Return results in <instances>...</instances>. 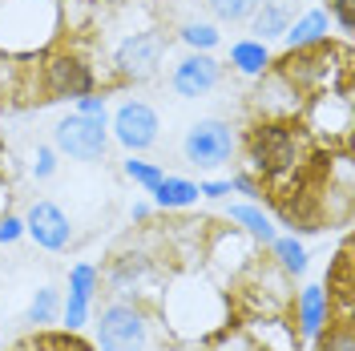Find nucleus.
<instances>
[{
  "label": "nucleus",
  "mask_w": 355,
  "mask_h": 351,
  "mask_svg": "<svg viewBox=\"0 0 355 351\" xmlns=\"http://www.w3.org/2000/svg\"><path fill=\"white\" fill-rule=\"evenodd\" d=\"M73 113H85V117H105V97L85 93V97H77V110H73Z\"/></svg>",
  "instance_id": "obj_31"
},
{
  "label": "nucleus",
  "mask_w": 355,
  "mask_h": 351,
  "mask_svg": "<svg viewBox=\"0 0 355 351\" xmlns=\"http://www.w3.org/2000/svg\"><path fill=\"white\" fill-rule=\"evenodd\" d=\"M97 89V73L89 65L81 53H73V49H61V53H53L49 61H44V93H49V101H65V97H85Z\"/></svg>",
  "instance_id": "obj_6"
},
{
  "label": "nucleus",
  "mask_w": 355,
  "mask_h": 351,
  "mask_svg": "<svg viewBox=\"0 0 355 351\" xmlns=\"http://www.w3.org/2000/svg\"><path fill=\"white\" fill-rule=\"evenodd\" d=\"M157 113L146 105V101H125V105H117L113 113V137L130 150V154H141V150H150L157 142Z\"/></svg>",
  "instance_id": "obj_10"
},
{
  "label": "nucleus",
  "mask_w": 355,
  "mask_h": 351,
  "mask_svg": "<svg viewBox=\"0 0 355 351\" xmlns=\"http://www.w3.org/2000/svg\"><path fill=\"white\" fill-rule=\"evenodd\" d=\"M24 323L37 327V331H49L53 323H61V291L57 286H41L33 295L28 311H24Z\"/></svg>",
  "instance_id": "obj_20"
},
{
  "label": "nucleus",
  "mask_w": 355,
  "mask_h": 351,
  "mask_svg": "<svg viewBox=\"0 0 355 351\" xmlns=\"http://www.w3.org/2000/svg\"><path fill=\"white\" fill-rule=\"evenodd\" d=\"M57 33V0H0V49L37 53Z\"/></svg>",
  "instance_id": "obj_2"
},
{
  "label": "nucleus",
  "mask_w": 355,
  "mask_h": 351,
  "mask_svg": "<svg viewBox=\"0 0 355 351\" xmlns=\"http://www.w3.org/2000/svg\"><path fill=\"white\" fill-rule=\"evenodd\" d=\"M150 194H154L157 210H186V206H194V202H198V182L166 174L154 190H150Z\"/></svg>",
  "instance_id": "obj_16"
},
{
  "label": "nucleus",
  "mask_w": 355,
  "mask_h": 351,
  "mask_svg": "<svg viewBox=\"0 0 355 351\" xmlns=\"http://www.w3.org/2000/svg\"><path fill=\"white\" fill-rule=\"evenodd\" d=\"M283 41H287V49H311V44L331 41V17L323 8H311V12H303L287 24Z\"/></svg>",
  "instance_id": "obj_14"
},
{
  "label": "nucleus",
  "mask_w": 355,
  "mask_h": 351,
  "mask_svg": "<svg viewBox=\"0 0 355 351\" xmlns=\"http://www.w3.org/2000/svg\"><path fill=\"white\" fill-rule=\"evenodd\" d=\"M230 65H234V73H243V77H266L275 61H270L266 41H234L230 44Z\"/></svg>",
  "instance_id": "obj_17"
},
{
  "label": "nucleus",
  "mask_w": 355,
  "mask_h": 351,
  "mask_svg": "<svg viewBox=\"0 0 355 351\" xmlns=\"http://www.w3.org/2000/svg\"><path fill=\"white\" fill-rule=\"evenodd\" d=\"M24 234V219H17V214H0V242L8 246V242H17Z\"/></svg>",
  "instance_id": "obj_30"
},
{
  "label": "nucleus",
  "mask_w": 355,
  "mask_h": 351,
  "mask_svg": "<svg viewBox=\"0 0 355 351\" xmlns=\"http://www.w3.org/2000/svg\"><path fill=\"white\" fill-rule=\"evenodd\" d=\"M319 348L315 351H355V335H352V315H331V323L315 335Z\"/></svg>",
  "instance_id": "obj_22"
},
{
  "label": "nucleus",
  "mask_w": 355,
  "mask_h": 351,
  "mask_svg": "<svg viewBox=\"0 0 355 351\" xmlns=\"http://www.w3.org/2000/svg\"><path fill=\"white\" fill-rule=\"evenodd\" d=\"M101 291V271L93 263H77L69 271V295L65 299H81V303H93Z\"/></svg>",
  "instance_id": "obj_21"
},
{
  "label": "nucleus",
  "mask_w": 355,
  "mask_h": 351,
  "mask_svg": "<svg viewBox=\"0 0 355 351\" xmlns=\"http://www.w3.org/2000/svg\"><path fill=\"white\" fill-rule=\"evenodd\" d=\"M295 12H299V0H259V8H254V41H275V37H283L287 33V24L295 21Z\"/></svg>",
  "instance_id": "obj_13"
},
{
  "label": "nucleus",
  "mask_w": 355,
  "mask_h": 351,
  "mask_svg": "<svg viewBox=\"0 0 355 351\" xmlns=\"http://www.w3.org/2000/svg\"><path fill=\"white\" fill-rule=\"evenodd\" d=\"M230 182V194H246V198H263V182L254 174H234V178H226Z\"/></svg>",
  "instance_id": "obj_28"
},
{
  "label": "nucleus",
  "mask_w": 355,
  "mask_h": 351,
  "mask_svg": "<svg viewBox=\"0 0 355 351\" xmlns=\"http://www.w3.org/2000/svg\"><path fill=\"white\" fill-rule=\"evenodd\" d=\"M24 234L37 242L41 250H65L69 242H73V222H69V214L57 202L41 198V202H33L28 214H24Z\"/></svg>",
  "instance_id": "obj_8"
},
{
  "label": "nucleus",
  "mask_w": 355,
  "mask_h": 351,
  "mask_svg": "<svg viewBox=\"0 0 355 351\" xmlns=\"http://www.w3.org/2000/svg\"><path fill=\"white\" fill-rule=\"evenodd\" d=\"M110 146V133H105V117H85V113H69L57 121L53 130V150L77 157V162H97Z\"/></svg>",
  "instance_id": "obj_5"
},
{
  "label": "nucleus",
  "mask_w": 355,
  "mask_h": 351,
  "mask_svg": "<svg viewBox=\"0 0 355 351\" xmlns=\"http://www.w3.org/2000/svg\"><path fill=\"white\" fill-rule=\"evenodd\" d=\"M307 162H311V133L303 126H295L291 117H266L246 133V166H250V174L263 178L270 190L299 178Z\"/></svg>",
  "instance_id": "obj_1"
},
{
  "label": "nucleus",
  "mask_w": 355,
  "mask_h": 351,
  "mask_svg": "<svg viewBox=\"0 0 355 351\" xmlns=\"http://www.w3.org/2000/svg\"><path fill=\"white\" fill-rule=\"evenodd\" d=\"M327 295H331V303H339L335 315H352V255H347V246L335 255L331 271H327Z\"/></svg>",
  "instance_id": "obj_19"
},
{
  "label": "nucleus",
  "mask_w": 355,
  "mask_h": 351,
  "mask_svg": "<svg viewBox=\"0 0 355 351\" xmlns=\"http://www.w3.org/2000/svg\"><path fill=\"white\" fill-rule=\"evenodd\" d=\"M218 81H222V65L210 53H190L170 73V85H174L178 97H206L210 89H218Z\"/></svg>",
  "instance_id": "obj_12"
},
{
  "label": "nucleus",
  "mask_w": 355,
  "mask_h": 351,
  "mask_svg": "<svg viewBox=\"0 0 355 351\" xmlns=\"http://www.w3.org/2000/svg\"><path fill=\"white\" fill-rule=\"evenodd\" d=\"M226 219L234 222L250 242H263V246H266V242L275 239V222H270V214L259 210L254 202H234V206L226 210Z\"/></svg>",
  "instance_id": "obj_15"
},
{
  "label": "nucleus",
  "mask_w": 355,
  "mask_h": 351,
  "mask_svg": "<svg viewBox=\"0 0 355 351\" xmlns=\"http://www.w3.org/2000/svg\"><path fill=\"white\" fill-rule=\"evenodd\" d=\"M154 275H157V263L150 250H121V255H113L110 271L101 279H105V286L117 299H133L137 303V291L150 283Z\"/></svg>",
  "instance_id": "obj_9"
},
{
  "label": "nucleus",
  "mask_w": 355,
  "mask_h": 351,
  "mask_svg": "<svg viewBox=\"0 0 355 351\" xmlns=\"http://www.w3.org/2000/svg\"><path fill=\"white\" fill-rule=\"evenodd\" d=\"M291 315H295V331H299V339H315L335 315V303H331V295H327V286L323 283H307L299 295H291Z\"/></svg>",
  "instance_id": "obj_11"
},
{
  "label": "nucleus",
  "mask_w": 355,
  "mask_h": 351,
  "mask_svg": "<svg viewBox=\"0 0 355 351\" xmlns=\"http://www.w3.org/2000/svg\"><path fill=\"white\" fill-rule=\"evenodd\" d=\"M178 41L190 44V53H210V49L222 41V33L214 28V24H206V21H186L182 28H178Z\"/></svg>",
  "instance_id": "obj_23"
},
{
  "label": "nucleus",
  "mask_w": 355,
  "mask_h": 351,
  "mask_svg": "<svg viewBox=\"0 0 355 351\" xmlns=\"http://www.w3.org/2000/svg\"><path fill=\"white\" fill-rule=\"evenodd\" d=\"M125 174L137 182V186H146V190H154L157 182L166 178V170L157 166V162H141V157H125Z\"/></svg>",
  "instance_id": "obj_26"
},
{
  "label": "nucleus",
  "mask_w": 355,
  "mask_h": 351,
  "mask_svg": "<svg viewBox=\"0 0 355 351\" xmlns=\"http://www.w3.org/2000/svg\"><path fill=\"white\" fill-rule=\"evenodd\" d=\"M327 17L339 24V33L355 28V0H327Z\"/></svg>",
  "instance_id": "obj_27"
},
{
  "label": "nucleus",
  "mask_w": 355,
  "mask_h": 351,
  "mask_svg": "<svg viewBox=\"0 0 355 351\" xmlns=\"http://www.w3.org/2000/svg\"><path fill=\"white\" fill-rule=\"evenodd\" d=\"M206 8L226 24H239V21H250L254 17V8H259V0H206Z\"/></svg>",
  "instance_id": "obj_25"
},
{
  "label": "nucleus",
  "mask_w": 355,
  "mask_h": 351,
  "mask_svg": "<svg viewBox=\"0 0 355 351\" xmlns=\"http://www.w3.org/2000/svg\"><path fill=\"white\" fill-rule=\"evenodd\" d=\"M230 194V182L214 178V182H198V198H226Z\"/></svg>",
  "instance_id": "obj_32"
},
{
  "label": "nucleus",
  "mask_w": 355,
  "mask_h": 351,
  "mask_svg": "<svg viewBox=\"0 0 355 351\" xmlns=\"http://www.w3.org/2000/svg\"><path fill=\"white\" fill-rule=\"evenodd\" d=\"M37 351H97V348L85 343L77 331H41L37 335Z\"/></svg>",
  "instance_id": "obj_24"
},
{
  "label": "nucleus",
  "mask_w": 355,
  "mask_h": 351,
  "mask_svg": "<svg viewBox=\"0 0 355 351\" xmlns=\"http://www.w3.org/2000/svg\"><path fill=\"white\" fill-rule=\"evenodd\" d=\"M154 319L146 303L133 299H110L93 319V348L97 351H150Z\"/></svg>",
  "instance_id": "obj_3"
},
{
  "label": "nucleus",
  "mask_w": 355,
  "mask_h": 351,
  "mask_svg": "<svg viewBox=\"0 0 355 351\" xmlns=\"http://www.w3.org/2000/svg\"><path fill=\"white\" fill-rule=\"evenodd\" d=\"M53 170H57V150H53V146H41L37 157H33V174L37 178H53Z\"/></svg>",
  "instance_id": "obj_29"
},
{
  "label": "nucleus",
  "mask_w": 355,
  "mask_h": 351,
  "mask_svg": "<svg viewBox=\"0 0 355 351\" xmlns=\"http://www.w3.org/2000/svg\"><path fill=\"white\" fill-rule=\"evenodd\" d=\"M166 49H170V37L162 28H141V33H130L125 41L117 44L113 65H117L121 77H130V81H146V77L157 73Z\"/></svg>",
  "instance_id": "obj_7"
},
{
  "label": "nucleus",
  "mask_w": 355,
  "mask_h": 351,
  "mask_svg": "<svg viewBox=\"0 0 355 351\" xmlns=\"http://www.w3.org/2000/svg\"><path fill=\"white\" fill-rule=\"evenodd\" d=\"M266 246H270V263L279 266L287 279H299V275H307V246L295 239V234H287V239H279V234H275V239L266 242Z\"/></svg>",
  "instance_id": "obj_18"
},
{
  "label": "nucleus",
  "mask_w": 355,
  "mask_h": 351,
  "mask_svg": "<svg viewBox=\"0 0 355 351\" xmlns=\"http://www.w3.org/2000/svg\"><path fill=\"white\" fill-rule=\"evenodd\" d=\"M234 150H239V137L218 117L194 121L186 130V137H182V154H186L190 166H198V170H218V166H226L234 157Z\"/></svg>",
  "instance_id": "obj_4"
}]
</instances>
